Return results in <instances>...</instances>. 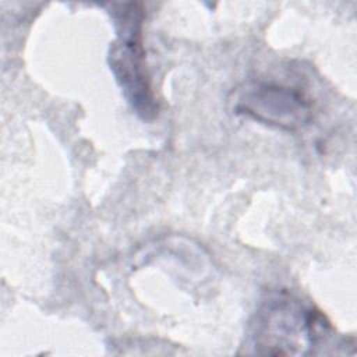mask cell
<instances>
[{"label":"cell","mask_w":357,"mask_h":357,"mask_svg":"<svg viewBox=\"0 0 357 357\" xmlns=\"http://www.w3.org/2000/svg\"><path fill=\"white\" fill-rule=\"evenodd\" d=\"M331 331L325 315L300 298L282 293L269 298L254 317L251 340L257 354H310Z\"/></svg>","instance_id":"6da1fadb"},{"label":"cell","mask_w":357,"mask_h":357,"mask_svg":"<svg viewBox=\"0 0 357 357\" xmlns=\"http://www.w3.org/2000/svg\"><path fill=\"white\" fill-rule=\"evenodd\" d=\"M236 114L284 131H297L312 119V102L300 89L282 84L251 81L240 85L229 99Z\"/></svg>","instance_id":"3957f363"},{"label":"cell","mask_w":357,"mask_h":357,"mask_svg":"<svg viewBox=\"0 0 357 357\" xmlns=\"http://www.w3.org/2000/svg\"><path fill=\"white\" fill-rule=\"evenodd\" d=\"M109 13L117 33L109 50L110 70L135 113L144 120H151L158 114V102L152 91L142 45L144 7L134 1L113 3Z\"/></svg>","instance_id":"7a4b0ae2"}]
</instances>
